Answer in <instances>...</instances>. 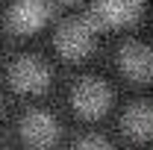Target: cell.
Listing matches in <instances>:
<instances>
[{"label":"cell","mask_w":153,"mask_h":150,"mask_svg":"<svg viewBox=\"0 0 153 150\" xmlns=\"http://www.w3.org/2000/svg\"><path fill=\"white\" fill-rule=\"evenodd\" d=\"M94 38H97V27L88 21V15H76L59 24V30L53 33V47L62 59L68 62H82L94 50Z\"/></svg>","instance_id":"cell-1"},{"label":"cell","mask_w":153,"mask_h":150,"mask_svg":"<svg viewBox=\"0 0 153 150\" xmlns=\"http://www.w3.org/2000/svg\"><path fill=\"white\" fill-rule=\"evenodd\" d=\"M71 106L82 121H100L112 106V88L97 76H85L71 91Z\"/></svg>","instance_id":"cell-2"},{"label":"cell","mask_w":153,"mask_h":150,"mask_svg":"<svg viewBox=\"0 0 153 150\" xmlns=\"http://www.w3.org/2000/svg\"><path fill=\"white\" fill-rule=\"evenodd\" d=\"M88 21L100 30H124L141 18V0H94L85 12Z\"/></svg>","instance_id":"cell-3"},{"label":"cell","mask_w":153,"mask_h":150,"mask_svg":"<svg viewBox=\"0 0 153 150\" xmlns=\"http://www.w3.org/2000/svg\"><path fill=\"white\" fill-rule=\"evenodd\" d=\"M9 85L18 94H27V97L47 91V85H50V68H47V62H41L38 56L15 59L12 68H9Z\"/></svg>","instance_id":"cell-4"},{"label":"cell","mask_w":153,"mask_h":150,"mask_svg":"<svg viewBox=\"0 0 153 150\" xmlns=\"http://www.w3.org/2000/svg\"><path fill=\"white\" fill-rule=\"evenodd\" d=\"M53 3L56 0H15L9 9V30L18 36L38 33L53 18Z\"/></svg>","instance_id":"cell-5"},{"label":"cell","mask_w":153,"mask_h":150,"mask_svg":"<svg viewBox=\"0 0 153 150\" xmlns=\"http://www.w3.org/2000/svg\"><path fill=\"white\" fill-rule=\"evenodd\" d=\"M118 68L127 79H133L138 85L153 82V50L141 41H127L118 50Z\"/></svg>","instance_id":"cell-6"},{"label":"cell","mask_w":153,"mask_h":150,"mask_svg":"<svg viewBox=\"0 0 153 150\" xmlns=\"http://www.w3.org/2000/svg\"><path fill=\"white\" fill-rule=\"evenodd\" d=\"M21 138L30 147H53L59 141V121L50 112H27L21 118Z\"/></svg>","instance_id":"cell-7"},{"label":"cell","mask_w":153,"mask_h":150,"mask_svg":"<svg viewBox=\"0 0 153 150\" xmlns=\"http://www.w3.org/2000/svg\"><path fill=\"white\" fill-rule=\"evenodd\" d=\"M121 130L130 141H147L153 138V103L150 100H135L121 115Z\"/></svg>","instance_id":"cell-8"},{"label":"cell","mask_w":153,"mask_h":150,"mask_svg":"<svg viewBox=\"0 0 153 150\" xmlns=\"http://www.w3.org/2000/svg\"><path fill=\"white\" fill-rule=\"evenodd\" d=\"M74 144L76 147H112L109 138H103V135H82V138H76Z\"/></svg>","instance_id":"cell-9"},{"label":"cell","mask_w":153,"mask_h":150,"mask_svg":"<svg viewBox=\"0 0 153 150\" xmlns=\"http://www.w3.org/2000/svg\"><path fill=\"white\" fill-rule=\"evenodd\" d=\"M56 3H65V6H74V3H79V0H56Z\"/></svg>","instance_id":"cell-10"},{"label":"cell","mask_w":153,"mask_h":150,"mask_svg":"<svg viewBox=\"0 0 153 150\" xmlns=\"http://www.w3.org/2000/svg\"><path fill=\"white\" fill-rule=\"evenodd\" d=\"M0 112H3V100H0Z\"/></svg>","instance_id":"cell-11"}]
</instances>
